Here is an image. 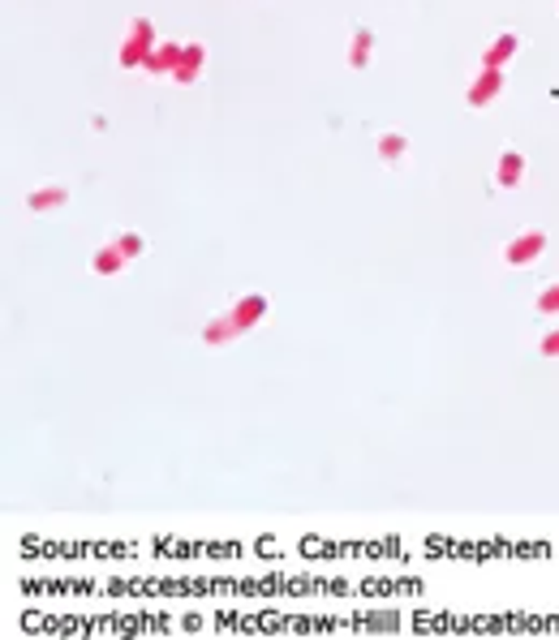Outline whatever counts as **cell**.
I'll return each instance as SVG.
<instances>
[{"label": "cell", "instance_id": "obj_11", "mask_svg": "<svg viewBox=\"0 0 559 640\" xmlns=\"http://www.w3.org/2000/svg\"><path fill=\"white\" fill-rule=\"evenodd\" d=\"M366 56H370V35L362 31V35H358V43H353V65H362Z\"/></svg>", "mask_w": 559, "mask_h": 640}, {"label": "cell", "instance_id": "obj_13", "mask_svg": "<svg viewBox=\"0 0 559 640\" xmlns=\"http://www.w3.org/2000/svg\"><path fill=\"white\" fill-rule=\"evenodd\" d=\"M542 352H546V357H559V331H551V336H542Z\"/></svg>", "mask_w": 559, "mask_h": 640}, {"label": "cell", "instance_id": "obj_2", "mask_svg": "<svg viewBox=\"0 0 559 640\" xmlns=\"http://www.w3.org/2000/svg\"><path fill=\"white\" fill-rule=\"evenodd\" d=\"M499 86H503V78H499L495 69H487V73H482V78L473 82V91H469V104H487V99L499 95Z\"/></svg>", "mask_w": 559, "mask_h": 640}, {"label": "cell", "instance_id": "obj_6", "mask_svg": "<svg viewBox=\"0 0 559 640\" xmlns=\"http://www.w3.org/2000/svg\"><path fill=\"white\" fill-rule=\"evenodd\" d=\"M198 65H202V47H190V52H181V65H176V78H181V82H190L194 73H198Z\"/></svg>", "mask_w": 559, "mask_h": 640}, {"label": "cell", "instance_id": "obj_1", "mask_svg": "<svg viewBox=\"0 0 559 640\" xmlns=\"http://www.w3.org/2000/svg\"><path fill=\"white\" fill-rule=\"evenodd\" d=\"M538 253H542V233H525L507 245V263H529V258H538Z\"/></svg>", "mask_w": 559, "mask_h": 640}, {"label": "cell", "instance_id": "obj_9", "mask_svg": "<svg viewBox=\"0 0 559 640\" xmlns=\"http://www.w3.org/2000/svg\"><path fill=\"white\" fill-rule=\"evenodd\" d=\"M61 202H65V194H61V189H43V194H35V198H31V207H35V211H47V207H61Z\"/></svg>", "mask_w": 559, "mask_h": 640}, {"label": "cell", "instance_id": "obj_10", "mask_svg": "<svg viewBox=\"0 0 559 640\" xmlns=\"http://www.w3.org/2000/svg\"><path fill=\"white\" fill-rule=\"evenodd\" d=\"M538 310H542V314H559V284L546 288V292L538 297Z\"/></svg>", "mask_w": 559, "mask_h": 640}, {"label": "cell", "instance_id": "obj_12", "mask_svg": "<svg viewBox=\"0 0 559 640\" xmlns=\"http://www.w3.org/2000/svg\"><path fill=\"white\" fill-rule=\"evenodd\" d=\"M116 249H121V253H125V258H134V253H138V249H142V241H138V237H134V233H125V237H121V241H116Z\"/></svg>", "mask_w": 559, "mask_h": 640}, {"label": "cell", "instance_id": "obj_4", "mask_svg": "<svg viewBox=\"0 0 559 640\" xmlns=\"http://www.w3.org/2000/svg\"><path fill=\"white\" fill-rule=\"evenodd\" d=\"M237 331H241V322H237L233 314H228V318H215L207 331H202V340H207V344H224V340H233Z\"/></svg>", "mask_w": 559, "mask_h": 640}, {"label": "cell", "instance_id": "obj_5", "mask_svg": "<svg viewBox=\"0 0 559 640\" xmlns=\"http://www.w3.org/2000/svg\"><path fill=\"white\" fill-rule=\"evenodd\" d=\"M512 52H516V39H512V35H499V43H495L491 52H487V65L495 69V65H503V61L512 56Z\"/></svg>", "mask_w": 559, "mask_h": 640}, {"label": "cell", "instance_id": "obj_8", "mask_svg": "<svg viewBox=\"0 0 559 640\" xmlns=\"http://www.w3.org/2000/svg\"><path fill=\"white\" fill-rule=\"evenodd\" d=\"M121 258H125V253L112 245V249H104V253H99V258H95V271H104V275H112L116 267H121Z\"/></svg>", "mask_w": 559, "mask_h": 640}, {"label": "cell", "instance_id": "obj_3", "mask_svg": "<svg viewBox=\"0 0 559 640\" xmlns=\"http://www.w3.org/2000/svg\"><path fill=\"white\" fill-rule=\"evenodd\" d=\"M263 310H267V301H263V297H245V301L233 305V318H237L241 331H245V327H254V322L263 318Z\"/></svg>", "mask_w": 559, "mask_h": 640}, {"label": "cell", "instance_id": "obj_7", "mask_svg": "<svg viewBox=\"0 0 559 640\" xmlns=\"http://www.w3.org/2000/svg\"><path fill=\"white\" fill-rule=\"evenodd\" d=\"M521 181V155H503L499 159V185H516Z\"/></svg>", "mask_w": 559, "mask_h": 640}, {"label": "cell", "instance_id": "obj_14", "mask_svg": "<svg viewBox=\"0 0 559 640\" xmlns=\"http://www.w3.org/2000/svg\"><path fill=\"white\" fill-rule=\"evenodd\" d=\"M400 150H404V142H400V138H392V134H388V138H383V155H388V159H392V155H400Z\"/></svg>", "mask_w": 559, "mask_h": 640}]
</instances>
